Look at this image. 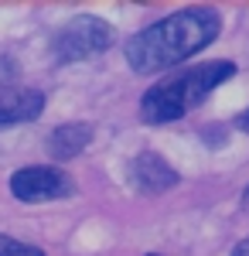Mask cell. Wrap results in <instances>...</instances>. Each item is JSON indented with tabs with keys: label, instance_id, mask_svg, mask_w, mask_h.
Returning <instances> with one entry per match:
<instances>
[{
	"label": "cell",
	"instance_id": "6da1fadb",
	"mask_svg": "<svg viewBox=\"0 0 249 256\" xmlns=\"http://www.w3.org/2000/svg\"><path fill=\"white\" fill-rule=\"evenodd\" d=\"M218 31H222V14L215 7H184L134 34L126 41L123 55H126V65L140 76L168 72L171 65H181L202 48H208L218 38Z\"/></svg>",
	"mask_w": 249,
	"mask_h": 256
},
{
	"label": "cell",
	"instance_id": "7a4b0ae2",
	"mask_svg": "<svg viewBox=\"0 0 249 256\" xmlns=\"http://www.w3.org/2000/svg\"><path fill=\"white\" fill-rule=\"evenodd\" d=\"M236 76L232 62H202V65H188L178 68L160 82H154L140 99V116L147 123H174V120L188 116L194 106H202L205 99Z\"/></svg>",
	"mask_w": 249,
	"mask_h": 256
},
{
	"label": "cell",
	"instance_id": "3957f363",
	"mask_svg": "<svg viewBox=\"0 0 249 256\" xmlns=\"http://www.w3.org/2000/svg\"><path fill=\"white\" fill-rule=\"evenodd\" d=\"M113 44V24L96 14H78L72 18L52 41V55L58 65H72L89 55H99Z\"/></svg>",
	"mask_w": 249,
	"mask_h": 256
},
{
	"label": "cell",
	"instance_id": "277c9868",
	"mask_svg": "<svg viewBox=\"0 0 249 256\" xmlns=\"http://www.w3.org/2000/svg\"><path fill=\"white\" fill-rule=\"evenodd\" d=\"M72 192H76L72 178L62 168H48V164L20 168L10 178V195L20 202H55V198H68Z\"/></svg>",
	"mask_w": 249,
	"mask_h": 256
},
{
	"label": "cell",
	"instance_id": "5b68a950",
	"mask_svg": "<svg viewBox=\"0 0 249 256\" xmlns=\"http://www.w3.org/2000/svg\"><path fill=\"white\" fill-rule=\"evenodd\" d=\"M130 184H134V192H140V195H164L168 188L178 184V171L160 154L140 150L130 160Z\"/></svg>",
	"mask_w": 249,
	"mask_h": 256
},
{
	"label": "cell",
	"instance_id": "8992f818",
	"mask_svg": "<svg viewBox=\"0 0 249 256\" xmlns=\"http://www.w3.org/2000/svg\"><path fill=\"white\" fill-rule=\"evenodd\" d=\"M44 110V96L38 89H24V86H0V126H14L38 120Z\"/></svg>",
	"mask_w": 249,
	"mask_h": 256
},
{
	"label": "cell",
	"instance_id": "52a82bcc",
	"mask_svg": "<svg viewBox=\"0 0 249 256\" xmlns=\"http://www.w3.org/2000/svg\"><path fill=\"white\" fill-rule=\"evenodd\" d=\"M92 140V126L82 123V120H72V123H62L48 134V154L55 160H72L82 154V147Z\"/></svg>",
	"mask_w": 249,
	"mask_h": 256
},
{
	"label": "cell",
	"instance_id": "ba28073f",
	"mask_svg": "<svg viewBox=\"0 0 249 256\" xmlns=\"http://www.w3.org/2000/svg\"><path fill=\"white\" fill-rule=\"evenodd\" d=\"M0 256H44L38 246H28V242H20V239H10L0 232Z\"/></svg>",
	"mask_w": 249,
	"mask_h": 256
},
{
	"label": "cell",
	"instance_id": "9c48e42d",
	"mask_svg": "<svg viewBox=\"0 0 249 256\" xmlns=\"http://www.w3.org/2000/svg\"><path fill=\"white\" fill-rule=\"evenodd\" d=\"M232 256H249V236L242 239V242H236V250H232Z\"/></svg>",
	"mask_w": 249,
	"mask_h": 256
},
{
	"label": "cell",
	"instance_id": "30bf717a",
	"mask_svg": "<svg viewBox=\"0 0 249 256\" xmlns=\"http://www.w3.org/2000/svg\"><path fill=\"white\" fill-rule=\"evenodd\" d=\"M239 126H242V130H249V113H242V116H239Z\"/></svg>",
	"mask_w": 249,
	"mask_h": 256
},
{
	"label": "cell",
	"instance_id": "8fae6325",
	"mask_svg": "<svg viewBox=\"0 0 249 256\" xmlns=\"http://www.w3.org/2000/svg\"><path fill=\"white\" fill-rule=\"evenodd\" d=\"M242 208H246V212H249V188H246V192H242Z\"/></svg>",
	"mask_w": 249,
	"mask_h": 256
},
{
	"label": "cell",
	"instance_id": "7c38bea8",
	"mask_svg": "<svg viewBox=\"0 0 249 256\" xmlns=\"http://www.w3.org/2000/svg\"><path fill=\"white\" fill-rule=\"evenodd\" d=\"M147 256H160V253H147Z\"/></svg>",
	"mask_w": 249,
	"mask_h": 256
}]
</instances>
